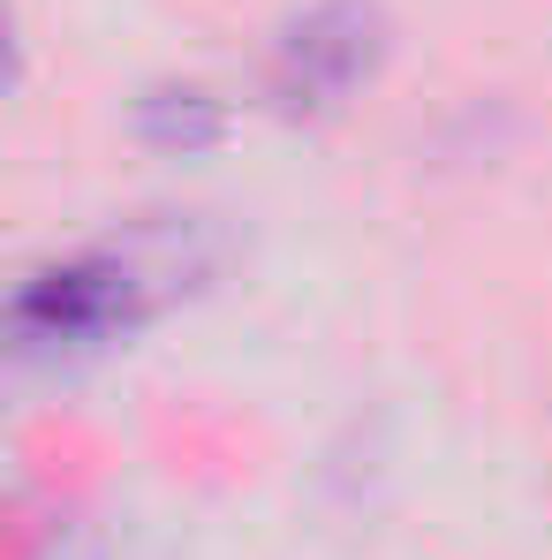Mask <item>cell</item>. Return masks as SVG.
<instances>
[{"label":"cell","mask_w":552,"mask_h":560,"mask_svg":"<svg viewBox=\"0 0 552 560\" xmlns=\"http://www.w3.org/2000/svg\"><path fill=\"white\" fill-rule=\"evenodd\" d=\"M386 8L378 0H318L303 15H287L266 54V106L280 121H318L341 98H356L386 69Z\"/></svg>","instance_id":"obj_2"},{"label":"cell","mask_w":552,"mask_h":560,"mask_svg":"<svg viewBox=\"0 0 552 560\" xmlns=\"http://www.w3.org/2000/svg\"><path fill=\"white\" fill-rule=\"evenodd\" d=\"M129 129H137V144H152L167 160H197V152L227 144V98L212 84H152L129 106Z\"/></svg>","instance_id":"obj_3"},{"label":"cell","mask_w":552,"mask_h":560,"mask_svg":"<svg viewBox=\"0 0 552 560\" xmlns=\"http://www.w3.org/2000/svg\"><path fill=\"white\" fill-rule=\"evenodd\" d=\"M144 318H152V280L114 250H84V258H54V266L15 280L8 349L23 364H69V357L114 349Z\"/></svg>","instance_id":"obj_1"}]
</instances>
